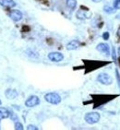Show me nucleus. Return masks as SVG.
<instances>
[{
    "mask_svg": "<svg viewBox=\"0 0 120 130\" xmlns=\"http://www.w3.org/2000/svg\"><path fill=\"white\" fill-rule=\"evenodd\" d=\"M84 62V68H85V73H89L91 71L96 70L98 68L104 67L106 65H109L110 62H103V61H91V60H83Z\"/></svg>",
    "mask_w": 120,
    "mask_h": 130,
    "instance_id": "f257e3e1",
    "label": "nucleus"
},
{
    "mask_svg": "<svg viewBox=\"0 0 120 130\" xmlns=\"http://www.w3.org/2000/svg\"><path fill=\"white\" fill-rule=\"evenodd\" d=\"M118 95H104V94H102V95H92L93 100V103H94V108H98L102 106V105L105 104L106 103L110 102L111 100L115 99V97H117Z\"/></svg>",
    "mask_w": 120,
    "mask_h": 130,
    "instance_id": "f03ea898",
    "label": "nucleus"
},
{
    "mask_svg": "<svg viewBox=\"0 0 120 130\" xmlns=\"http://www.w3.org/2000/svg\"><path fill=\"white\" fill-rule=\"evenodd\" d=\"M44 100L51 104L57 105L61 103V97L59 94L55 92H49L44 95Z\"/></svg>",
    "mask_w": 120,
    "mask_h": 130,
    "instance_id": "7ed1b4c3",
    "label": "nucleus"
},
{
    "mask_svg": "<svg viewBox=\"0 0 120 130\" xmlns=\"http://www.w3.org/2000/svg\"><path fill=\"white\" fill-rule=\"evenodd\" d=\"M101 118V115L99 113L96 112H93V113H88L84 116V120L86 121V123H88L89 125H94L96 123L99 122Z\"/></svg>",
    "mask_w": 120,
    "mask_h": 130,
    "instance_id": "20e7f679",
    "label": "nucleus"
},
{
    "mask_svg": "<svg viewBox=\"0 0 120 130\" xmlns=\"http://www.w3.org/2000/svg\"><path fill=\"white\" fill-rule=\"evenodd\" d=\"M97 81L103 85H111L113 83V78L107 73H100L97 77Z\"/></svg>",
    "mask_w": 120,
    "mask_h": 130,
    "instance_id": "39448f33",
    "label": "nucleus"
},
{
    "mask_svg": "<svg viewBox=\"0 0 120 130\" xmlns=\"http://www.w3.org/2000/svg\"><path fill=\"white\" fill-rule=\"evenodd\" d=\"M39 104H40V99L35 95L30 96V97L25 101L26 107H29V108L35 107V106H37V105H39Z\"/></svg>",
    "mask_w": 120,
    "mask_h": 130,
    "instance_id": "423d86ee",
    "label": "nucleus"
},
{
    "mask_svg": "<svg viewBox=\"0 0 120 130\" xmlns=\"http://www.w3.org/2000/svg\"><path fill=\"white\" fill-rule=\"evenodd\" d=\"M48 59L52 62H61V61L64 59V55L59 52H52L48 55Z\"/></svg>",
    "mask_w": 120,
    "mask_h": 130,
    "instance_id": "0eeeda50",
    "label": "nucleus"
},
{
    "mask_svg": "<svg viewBox=\"0 0 120 130\" xmlns=\"http://www.w3.org/2000/svg\"><path fill=\"white\" fill-rule=\"evenodd\" d=\"M96 49H97L99 52L104 54L106 56H109L110 55V46L107 44V43H101L96 46Z\"/></svg>",
    "mask_w": 120,
    "mask_h": 130,
    "instance_id": "6e6552de",
    "label": "nucleus"
},
{
    "mask_svg": "<svg viewBox=\"0 0 120 130\" xmlns=\"http://www.w3.org/2000/svg\"><path fill=\"white\" fill-rule=\"evenodd\" d=\"M9 17L12 19L14 21H20L21 19H22V13L20 12V10L18 9H13L10 11L9 13Z\"/></svg>",
    "mask_w": 120,
    "mask_h": 130,
    "instance_id": "1a4fd4ad",
    "label": "nucleus"
},
{
    "mask_svg": "<svg viewBox=\"0 0 120 130\" xmlns=\"http://www.w3.org/2000/svg\"><path fill=\"white\" fill-rule=\"evenodd\" d=\"M5 95H6V97L8 98V99H9V100H14V99H16V98L18 97L19 93H18V91L16 90L8 89V90H6Z\"/></svg>",
    "mask_w": 120,
    "mask_h": 130,
    "instance_id": "9d476101",
    "label": "nucleus"
},
{
    "mask_svg": "<svg viewBox=\"0 0 120 130\" xmlns=\"http://www.w3.org/2000/svg\"><path fill=\"white\" fill-rule=\"evenodd\" d=\"M0 5L5 8H11L16 6V3L14 0H0Z\"/></svg>",
    "mask_w": 120,
    "mask_h": 130,
    "instance_id": "9b49d317",
    "label": "nucleus"
},
{
    "mask_svg": "<svg viewBox=\"0 0 120 130\" xmlns=\"http://www.w3.org/2000/svg\"><path fill=\"white\" fill-rule=\"evenodd\" d=\"M10 116V112L5 107H0V121Z\"/></svg>",
    "mask_w": 120,
    "mask_h": 130,
    "instance_id": "f8f14e48",
    "label": "nucleus"
},
{
    "mask_svg": "<svg viewBox=\"0 0 120 130\" xmlns=\"http://www.w3.org/2000/svg\"><path fill=\"white\" fill-rule=\"evenodd\" d=\"M79 46H80V42L77 40H72L67 44V49L68 50H75Z\"/></svg>",
    "mask_w": 120,
    "mask_h": 130,
    "instance_id": "ddd939ff",
    "label": "nucleus"
},
{
    "mask_svg": "<svg viewBox=\"0 0 120 130\" xmlns=\"http://www.w3.org/2000/svg\"><path fill=\"white\" fill-rule=\"evenodd\" d=\"M67 1V6H68V8L71 10H74L77 7V1L76 0H66Z\"/></svg>",
    "mask_w": 120,
    "mask_h": 130,
    "instance_id": "4468645a",
    "label": "nucleus"
},
{
    "mask_svg": "<svg viewBox=\"0 0 120 130\" xmlns=\"http://www.w3.org/2000/svg\"><path fill=\"white\" fill-rule=\"evenodd\" d=\"M103 11L107 14H112L115 12V8H112L110 6H104L103 7Z\"/></svg>",
    "mask_w": 120,
    "mask_h": 130,
    "instance_id": "2eb2a0df",
    "label": "nucleus"
},
{
    "mask_svg": "<svg viewBox=\"0 0 120 130\" xmlns=\"http://www.w3.org/2000/svg\"><path fill=\"white\" fill-rule=\"evenodd\" d=\"M77 18L78 19H80V20H84V19H86V18H89V17H87V15H86L85 13L83 12L82 10H79L77 12Z\"/></svg>",
    "mask_w": 120,
    "mask_h": 130,
    "instance_id": "dca6fc26",
    "label": "nucleus"
},
{
    "mask_svg": "<svg viewBox=\"0 0 120 130\" xmlns=\"http://www.w3.org/2000/svg\"><path fill=\"white\" fill-rule=\"evenodd\" d=\"M15 129L16 130H23L24 127H23V125L20 122H16L15 123Z\"/></svg>",
    "mask_w": 120,
    "mask_h": 130,
    "instance_id": "f3484780",
    "label": "nucleus"
},
{
    "mask_svg": "<svg viewBox=\"0 0 120 130\" xmlns=\"http://www.w3.org/2000/svg\"><path fill=\"white\" fill-rule=\"evenodd\" d=\"M114 8L115 9H120V0H114Z\"/></svg>",
    "mask_w": 120,
    "mask_h": 130,
    "instance_id": "a211bd4d",
    "label": "nucleus"
},
{
    "mask_svg": "<svg viewBox=\"0 0 120 130\" xmlns=\"http://www.w3.org/2000/svg\"><path fill=\"white\" fill-rule=\"evenodd\" d=\"M27 129L28 130H38V127L36 125H29L27 126Z\"/></svg>",
    "mask_w": 120,
    "mask_h": 130,
    "instance_id": "6ab92c4d",
    "label": "nucleus"
},
{
    "mask_svg": "<svg viewBox=\"0 0 120 130\" xmlns=\"http://www.w3.org/2000/svg\"><path fill=\"white\" fill-rule=\"evenodd\" d=\"M109 37H110V34H109V32H104L103 34V39L105 41H107L108 39H109Z\"/></svg>",
    "mask_w": 120,
    "mask_h": 130,
    "instance_id": "aec40b11",
    "label": "nucleus"
},
{
    "mask_svg": "<svg viewBox=\"0 0 120 130\" xmlns=\"http://www.w3.org/2000/svg\"><path fill=\"white\" fill-rule=\"evenodd\" d=\"M112 54H113V59H114V61L115 62V60H116V56H115V50L114 47L112 48Z\"/></svg>",
    "mask_w": 120,
    "mask_h": 130,
    "instance_id": "412c9836",
    "label": "nucleus"
},
{
    "mask_svg": "<svg viewBox=\"0 0 120 130\" xmlns=\"http://www.w3.org/2000/svg\"><path fill=\"white\" fill-rule=\"evenodd\" d=\"M92 1H93V2H95V3H98V2H100L101 0H92Z\"/></svg>",
    "mask_w": 120,
    "mask_h": 130,
    "instance_id": "4be33fe9",
    "label": "nucleus"
},
{
    "mask_svg": "<svg viewBox=\"0 0 120 130\" xmlns=\"http://www.w3.org/2000/svg\"><path fill=\"white\" fill-rule=\"evenodd\" d=\"M118 55H119V56H120V47L118 48Z\"/></svg>",
    "mask_w": 120,
    "mask_h": 130,
    "instance_id": "5701e85b",
    "label": "nucleus"
},
{
    "mask_svg": "<svg viewBox=\"0 0 120 130\" xmlns=\"http://www.w3.org/2000/svg\"><path fill=\"white\" fill-rule=\"evenodd\" d=\"M118 34H119V36H120V28L118 29Z\"/></svg>",
    "mask_w": 120,
    "mask_h": 130,
    "instance_id": "b1692460",
    "label": "nucleus"
},
{
    "mask_svg": "<svg viewBox=\"0 0 120 130\" xmlns=\"http://www.w3.org/2000/svg\"><path fill=\"white\" fill-rule=\"evenodd\" d=\"M2 104V102H1V100H0V105Z\"/></svg>",
    "mask_w": 120,
    "mask_h": 130,
    "instance_id": "393cba45",
    "label": "nucleus"
}]
</instances>
